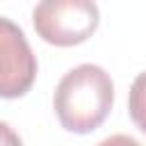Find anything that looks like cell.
<instances>
[{
	"label": "cell",
	"mask_w": 146,
	"mask_h": 146,
	"mask_svg": "<svg viewBox=\"0 0 146 146\" xmlns=\"http://www.w3.org/2000/svg\"><path fill=\"white\" fill-rule=\"evenodd\" d=\"M114 105V82L96 64H80L59 80L52 107L64 130L87 135L100 128Z\"/></svg>",
	"instance_id": "6da1fadb"
},
{
	"label": "cell",
	"mask_w": 146,
	"mask_h": 146,
	"mask_svg": "<svg viewBox=\"0 0 146 146\" xmlns=\"http://www.w3.org/2000/svg\"><path fill=\"white\" fill-rule=\"evenodd\" d=\"M32 23L46 43L71 48L96 32L100 14L94 0H39L32 11Z\"/></svg>",
	"instance_id": "7a4b0ae2"
},
{
	"label": "cell",
	"mask_w": 146,
	"mask_h": 146,
	"mask_svg": "<svg viewBox=\"0 0 146 146\" xmlns=\"http://www.w3.org/2000/svg\"><path fill=\"white\" fill-rule=\"evenodd\" d=\"M36 57L23 30L0 16V98H21L36 80Z\"/></svg>",
	"instance_id": "3957f363"
},
{
	"label": "cell",
	"mask_w": 146,
	"mask_h": 146,
	"mask_svg": "<svg viewBox=\"0 0 146 146\" xmlns=\"http://www.w3.org/2000/svg\"><path fill=\"white\" fill-rule=\"evenodd\" d=\"M128 110H130L132 123L146 135V71H141V73L132 80V84H130Z\"/></svg>",
	"instance_id": "277c9868"
},
{
	"label": "cell",
	"mask_w": 146,
	"mask_h": 146,
	"mask_svg": "<svg viewBox=\"0 0 146 146\" xmlns=\"http://www.w3.org/2000/svg\"><path fill=\"white\" fill-rule=\"evenodd\" d=\"M0 144H21V137L5 121H0Z\"/></svg>",
	"instance_id": "5b68a950"
}]
</instances>
